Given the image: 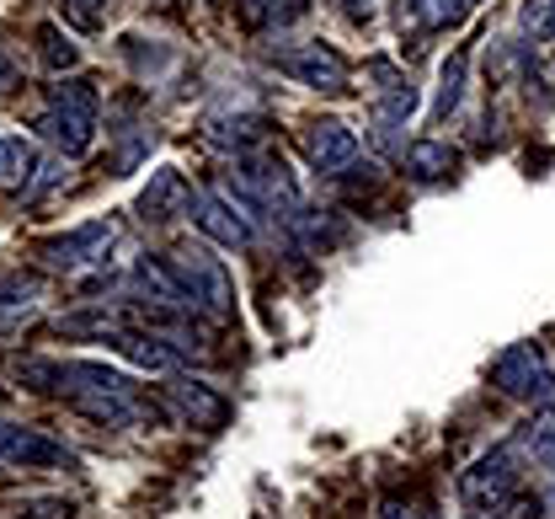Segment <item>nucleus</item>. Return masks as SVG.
Wrapping results in <instances>:
<instances>
[{
    "instance_id": "obj_1",
    "label": "nucleus",
    "mask_w": 555,
    "mask_h": 519,
    "mask_svg": "<svg viewBox=\"0 0 555 519\" xmlns=\"http://www.w3.org/2000/svg\"><path fill=\"white\" fill-rule=\"evenodd\" d=\"M166 263H171V274H177L188 305H193V316H198V311L214 316V321H230V316H235V284H230L224 263H219L208 246H177V252H166Z\"/></svg>"
},
{
    "instance_id": "obj_2",
    "label": "nucleus",
    "mask_w": 555,
    "mask_h": 519,
    "mask_svg": "<svg viewBox=\"0 0 555 519\" xmlns=\"http://www.w3.org/2000/svg\"><path fill=\"white\" fill-rule=\"evenodd\" d=\"M102 124V97L91 80H65L54 86V102L43 113V135L60 145V155H86Z\"/></svg>"
},
{
    "instance_id": "obj_3",
    "label": "nucleus",
    "mask_w": 555,
    "mask_h": 519,
    "mask_svg": "<svg viewBox=\"0 0 555 519\" xmlns=\"http://www.w3.org/2000/svg\"><path fill=\"white\" fill-rule=\"evenodd\" d=\"M491 385L513 402H529V407H555V370L545 365V354L534 343H513L491 359Z\"/></svg>"
},
{
    "instance_id": "obj_4",
    "label": "nucleus",
    "mask_w": 555,
    "mask_h": 519,
    "mask_svg": "<svg viewBox=\"0 0 555 519\" xmlns=\"http://www.w3.org/2000/svg\"><path fill=\"white\" fill-rule=\"evenodd\" d=\"M460 498L476 515H502L518 498V460H513V450H486L481 460H470V471L460 477Z\"/></svg>"
},
{
    "instance_id": "obj_5",
    "label": "nucleus",
    "mask_w": 555,
    "mask_h": 519,
    "mask_svg": "<svg viewBox=\"0 0 555 519\" xmlns=\"http://www.w3.org/2000/svg\"><path fill=\"white\" fill-rule=\"evenodd\" d=\"M188 220L198 225V230H204L214 246H230V252H241V246H251V241H257V230H251V215L241 210V199H235V193L193 188Z\"/></svg>"
},
{
    "instance_id": "obj_6",
    "label": "nucleus",
    "mask_w": 555,
    "mask_h": 519,
    "mask_svg": "<svg viewBox=\"0 0 555 519\" xmlns=\"http://www.w3.org/2000/svg\"><path fill=\"white\" fill-rule=\"evenodd\" d=\"M113 241H118V225L113 220H86L65 230V236H49L43 246H38V257L49 263V268H91V263H102L107 252H113Z\"/></svg>"
},
{
    "instance_id": "obj_7",
    "label": "nucleus",
    "mask_w": 555,
    "mask_h": 519,
    "mask_svg": "<svg viewBox=\"0 0 555 519\" xmlns=\"http://www.w3.org/2000/svg\"><path fill=\"white\" fill-rule=\"evenodd\" d=\"M273 65L299 86H315V91H347V60L332 43H294V49H278Z\"/></svg>"
},
{
    "instance_id": "obj_8",
    "label": "nucleus",
    "mask_w": 555,
    "mask_h": 519,
    "mask_svg": "<svg viewBox=\"0 0 555 519\" xmlns=\"http://www.w3.org/2000/svg\"><path fill=\"white\" fill-rule=\"evenodd\" d=\"M0 460L22 466V471H49V466H69V450L54 445L38 429H27V423H5L0 418Z\"/></svg>"
},
{
    "instance_id": "obj_9",
    "label": "nucleus",
    "mask_w": 555,
    "mask_h": 519,
    "mask_svg": "<svg viewBox=\"0 0 555 519\" xmlns=\"http://www.w3.org/2000/svg\"><path fill=\"white\" fill-rule=\"evenodd\" d=\"M305 155H310L315 172L337 177V172H347V166L358 161V135L347 129L343 118H315V124L305 129Z\"/></svg>"
},
{
    "instance_id": "obj_10",
    "label": "nucleus",
    "mask_w": 555,
    "mask_h": 519,
    "mask_svg": "<svg viewBox=\"0 0 555 519\" xmlns=\"http://www.w3.org/2000/svg\"><path fill=\"white\" fill-rule=\"evenodd\" d=\"M107 349L118 354V359H129L139 370H177L182 365V343H171V338H160V332H134V327H124V332H113L107 338Z\"/></svg>"
},
{
    "instance_id": "obj_11",
    "label": "nucleus",
    "mask_w": 555,
    "mask_h": 519,
    "mask_svg": "<svg viewBox=\"0 0 555 519\" xmlns=\"http://www.w3.org/2000/svg\"><path fill=\"white\" fill-rule=\"evenodd\" d=\"M188 204H193V188H188V177L177 166H160L150 177V188L139 193V215L144 220H177V215H188Z\"/></svg>"
},
{
    "instance_id": "obj_12",
    "label": "nucleus",
    "mask_w": 555,
    "mask_h": 519,
    "mask_svg": "<svg viewBox=\"0 0 555 519\" xmlns=\"http://www.w3.org/2000/svg\"><path fill=\"white\" fill-rule=\"evenodd\" d=\"M171 402L188 413V423H193V429H208V434H214V429H224V423H230V402H224L214 385H204V380H188V375H182V380H171Z\"/></svg>"
},
{
    "instance_id": "obj_13",
    "label": "nucleus",
    "mask_w": 555,
    "mask_h": 519,
    "mask_svg": "<svg viewBox=\"0 0 555 519\" xmlns=\"http://www.w3.org/2000/svg\"><path fill=\"white\" fill-rule=\"evenodd\" d=\"M470 11H476V0H401V27L443 33V27H460Z\"/></svg>"
},
{
    "instance_id": "obj_14",
    "label": "nucleus",
    "mask_w": 555,
    "mask_h": 519,
    "mask_svg": "<svg viewBox=\"0 0 555 519\" xmlns=\"http://www.w3.org/2000/svg\"><path fill=\"white\" fill-rule=\"evenodd\" d=\"M38 305V279L33 274H0V327L27 321Z\"/></svg>"
},
{
    "instance_id": "obj_15",
    "label": "nucleus",
    "mask_w": 555,
    "mask_h": 519,
    "mask_svg": "<svg viewBox=\"0 0 555 519\" xmlns=\"http://www.w3.org/2000/svg\"><path fill=\"white\" fill-rule=\"evenodd\" d=\"M518 445L534 455L540 471H551L555 477V407H534V418L518 429Z\"/></svg>"
},
{
    "instance_id": "obj_16",
    "label": "nucleus",
    "mask_w": 555,
    "mask_h": 519,
    "mask_svg": "<svg viewBox=\"0 0 555 519\" xmlns=\"http://www.w3.org/2000/svg\"><path fill=\"white\" fill-rule=\"evenodd\" d=\"M38 172V150L16 135H0V188H27Z\"/></svg>"
},
{
    "instance_id": "obj_17",
    "label": "nucleus",
    "mask_w": 555,
    "mask_h": 519,
    "mask_svg": "<svg viewBox=\"0 0 555 519\" xmlns=\"http://www.w3.org/2000/svg\"><path fill=\"white\" fill-rule=\"evenodd\" d=\"M454 166H460V155L443 145V140H416V145L406 150V172L422 177V182H438V177H449Z\"/></svg>"
},
{
    "instance_id": "obj_18",
    "label": "nucleus",
    "mask_w": 555,
    "mask_h": 519,
    "mask_svg": "<svg viewBox=\"0 0 555 519\" xmlns=\"http://www.w3.org/2000/svg\"><path fill=\"white\" fill-rule=\"evenodd\" d=\"M465 75H470V54L460 49V54L443 65V75H438V97H433V113H427L433 124H443V118L460 107V97H465Z\"/></svg>"
},
{
    "instance_id": "obj_19",
    "label": "nucleus",
    "mask_w": 555,
    "mask_h": 519,
    "mask_svg": "<svg viewBox=\"0 0 555 519\" xmlns=\"http://www.w3.org/2000/svg\"><path fill=\"white\" fill-rule=\"evenodd\" d=\"M262 140V118H208V145H230V150H246Z\"/></svg>"
},
{
    "instance_id": "obj_20",
    "label": "nucleus",
    "mask_w": 555,
    "mask_h": 519,
    "mask_svg": "<svg viewBox=\"0 0 555 519\" xmlns=\"http://www.w3.org/2000/svg\"><path fill=\"white\" fill-rule=\"evenodd\" d=\"M129 321L118 316V311H75V316H65L60 321V332H69V338H113V332H124Z\"/></svg>"
},
{
    "instance_id": "obj_21",
    "label": "nucleus",
    "mask_w": 555,
    "mask_h": 519,
    "mask_svg": "<svg viewBox=\"0 0 555 519\" xmlns=\"http://www.w3.org/2000/svg\"><path fill=\"white\" fill-rule=\"evenodd\" d=\"M38 60H43L49 71H75V65H80V49L69 43L54 22H43V27H38Z\"/></svg>"
},
{
    "instance_id": "obj_22",
    "label": "nucleus",
    "mask_w": 555,
    "mask_h": 519,
    "mask_svg": "<svg viewBox=\"0 0 555 519\" xmlns=\"http://www.w3.org/2000/svg\"><path fill=\"white\" fill-rule=\"evenodd\" d=\"M551 22H555V0H524V16H518L524 33H545Z\"/></svg>"
},
{
    "instance_id": "obj_23",
    "label": "nucleus",
    "mask_w": 555,
    "mask_h": 519,
    "mask_svg": "<svg viewBox=\"0 0 555 519\" xmlns=\"http://www.w3.org/2000/svg\"><path fill=\"white\" fill-rule=\"evenodd\" d=\"M107 0H65V11L75 16V27H96V11H102Z\"/></svg>"
},
{
    "instance_id": "obj_24",
    "label": "nucleus",
    "mask_w": 555,
    "mask_h": 519,
    "mask_svg": "<svg viewBox=\"0 0 555 519\" xmlns=\"http://www.w3.org/2000/svg\"><path fill=\"white\" fill-rule=\"evenodd\" d=\"M33 515H16V519H69V504L65 498H43V504H27Z\"/></svg>"
},
{
    "instance_id": "obj_25",
    "label": "nucleus",
    "mask_w": 555,
    "mask_h": 519,
    "mask_svg": "<svg viewBox=\"0 0 555 519\" xmlns=\"http://www.w3.org/2000/svg\"><path fill=\"white\" fill-rule=\"evenodd\" d=\"M241 16H246L251 27H262L268 16H278V0H241Z\"/></svg>"
},
{
    "instance_id": "obj_26",
    "label": "nucleus",
    "mask_w": 555,
    "mask_h": 519,
    "mask_svg": "<svg viewBox=\"0 0 555 519\" xmlns=\"http://www.w3.org/2000/svg\"><path fill=\"white\" fill-rule=\"evenodd\" d=\"M11 86H16V71H11V65L0 60V91H11Z\"/></svg>"
}]
</instances>
